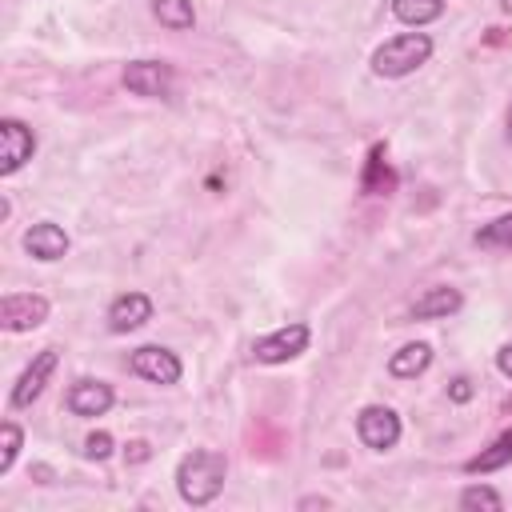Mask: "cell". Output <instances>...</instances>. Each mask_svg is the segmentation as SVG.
<instances>
[{
	"label": "cell",
	"instance_id": "6",
	"mask_svg": "<svg viewBox=\"0 0 512 512\" xmlns=\"http://www.w3.org/2000/svg\"><path fill=\"white\" fill-rule=\"evenodd\" d=\"M124 88L144 100H164L172 92V64L164 60H132L124 64Z\"/></svg>",
	"mask_w": 512,
	"mask_h": 512
},
{
	"label": "cell",
	"instance_id": "5",
	"mask_svg": "<svg viewBox=\"0 0 512 512\" xmlns=\"http://www.w3.org/2000/svg\"><path fill=\"white\" fill-rule=\"evenodd\" d=\"M128 372H136V376L148 380V384H180L184 364H180L176 352H168V348H160V344H144V348H136V352L128 356Z\"/></svg>",
	"mask_w": 512,
	"mask_h": 512
},
{
	"label": "cell",
	"instance_id": "23",
	"mask_svg": "<svg viewBox=\"0 0 512 512\" xmlns=\"http://www.w3.org/2000/svg\"><path fill=\"white\" fill-rule=\"evenodd\" d=\"M496 368H500V376L512 380V344H504V348L496 352Z\"/></svg>",
	"mask_w": 512,
	"mask_h": 512
},
{
	"label": "cell",
	"instance_id": "20",
	"mask_svg": "<svg viewBox=\"0 0 512 512\" xmlns=\"http://www.w3.org/2000/svg\"><path fill=\"white\" fill-rule=\"evenodd\" d=\"M500 504H504L500 492L488 488V484H468V488L460 492V508H488V512H496Z\"/></svg>",
	"mask_w": 512,
	"mask_h": 512
},
{
	"label": "cell",
	"instance_id": "25",
	"mask_svg": "<svg viewBox=\"0 0 512 512\" xmlns=\"http://www.w3.org/2000/svg\"><path fill=\"white\" fill-rule=\"evenodd\" d=\"M500 8H504V12H508V16H512V0H500Z\"/></svg>",
	"mask_w": 512,
	"mask_h": 512
},
{
	"label": "cell",
	"instance_id": "13",
	"mask_svg": "<svg viewBox=\"0 0 512 512\" xmlns=\"http://www.w3.org/2000/svg\"><path fill=\"white\" fill-rule=\"evenodd\" d=\"M460 308H464L460 288L440 284V288H428L424 296H416V304H412V320H444V316H456Z\"/></svg>",
	"mask_w": 512,
	"mask_h": 512
},
{
	"label": "cell",
	"instance_id": "7",
	"mask_svg": "<svg viewBox=\"0 0 512 512\" xmlns=\"http://www.w3.org/2000/svg\"><path fill=\"white\" fill-rule=\"evenodd\" d=\"M32 152H36V132L16 116L0 120V176L20 172L32 160Z\"/></svg>",
	"mask_w": 512,
	"mask_h": 512
},
{
	"label": "cell",
	"instance_id": "8",
	"mask_svg": "<svg viewBox=\"0 0 512 512\" xmlns=\"http://www.w3.org/2000/svg\"><path fill=\"white\" fill-rule=\"evenodd\" d=\"M48 320V300L36 292H8L0 300V328L4 332H32Z\"/></svg>",
	"mask_w": 512,
	"mask_h": 512
},
{
	"label": "cell",
	"instance_id": "19",
	"mask_svg": "<svg viewBox=\"0 0 512 512\" xmlns=\"http://www.w3.org/2000/svg\"><path fill=\"white\" fill-rule=\"evenodd\" d=\"M0 436H4V444H0V476H4V472L16 464V452H20V444H24V432H20L16 420H4Z\"/></svg>",
	"mask_w": 512,
	"mask_h": 512
},
{
	"label": "cell",
	"instance_id": "22",
	"mask_svg": "<svg viewBox=\"0 0 512 512\" xmlns=\"http://www.w3.org/2000/svg\"><path fill=\"white\" fill-rule=\"evenodd\" d=\"M448 400H456V404L472 400V380H468V376H456V380L448 384Z\"/></svg>",
	"mask_w": 512,
	"mask_h": 512
},
{
	"label": "cell",
	"instance_id": "18",
	"mask_svg": "<svg viewBox=\"0 0 512 512\" xmlns=\"http://www.w3.org/2000/svg\"><path fill=\"white\" fill-rule=\"evenodd\" d=\"M476 248H488V252H512V212L508 216H496L492 224L476 228Z\"/></svg>",
	"mask_w": 512,
	"mask_h": 512
},
{
	"label": "cell",
	"instance_id": "4",
	"mask_svg": "<svg viewBox=\"0 0 512 512\" xmlns=\"http://www.w3.org/2000/svg\"><path fill=\"white\" fill-rule=\"evenodd\" d=\"M400 432H404V428H400V416H396L388 404H368V408H360V416H356V436H360V444L372 448V452L396 448Z\"/></svg>",
	"mask_w": 512,
	"mask_h": 512
},
{
	"label": "cell",
	"instance_id": "15",
	"mask_svg": "<svg viewBox=\"0 0 512 512\" xmlns=\"http://www.w3.org/2000/svg\"><path fill=\"white\" fill-rule=\"evenodd\" d=\"M504 464H512V428L500 432L488 448H480V456H472V460L464 464V472L484 476V472H496V468H504Z\"/></svg>",
	"mask_w": 512,
	"mask_h": 512
},
{
	"label": "cell",
	"instance_id": "12",
	"mask_svg": "<svg viewBox=\"0 0 512 512\" xmlns=\"http://www.w3.org/2000/svg\"><path fill=\"white\" fill-rule=\"evenodd\" d=\"M24 252H28L32 260L52 264V260H60V256L68 252V232H64L60 224H52V220H40V224H32V228L24 232Z\"/></svg>",
	"mask_w": 512,
	"mask_h": 512
},
{
	"label": "cell",
	"instance_id": "24",
	"mask_svg": "<svg viewBox=\"0 0 512 512\" xmlns=\"http://www.w3.org/2000/svg\"><path fill=\"white\" fill-rule=\"evenodd\" d=\"M128 448H132V452H128V460H148V444H144V440H132Z\"/></svg>",
	"mask_w": 512,
	"mask_h": 512
},
{
	"label": "cell",
	"instance_id": "21",
	"mask_svg": "<svg viewBox=\"0 0 512 512\" xmlns=\"http://www.w3.org/2000/svg\"><path fill=\"white\" fill-rule=\"evenodd\" d=\"M84 456H88V460H108V456H112V436H108V432H92V436L84 440Z\"/></svg>",
	"mask_w": 512,
	"mask_h": 512
},
{
	"label": "cell",
	"instance_id": "17",
	"mask_svg": "<svg viewBox=\"0 0 512 512\" xmlns=\"http://www.w3.org/2000/svg\"><path fill=\"white\" fill-rule=\"evenodd\" d=\"M152 16H156L164 28H172V32H188V28L196 24L192 0H152Z\"/></svg>",
	"mask_w": 512,
	"mask_h": 512
},
{
	"label": "cell",
	"instance_id": "3",
	"mask_svg": "<svg viewBox=\"0 0 512 512\" xmlns=\"http://www.w3.org/2000/svg\"><path fill=\"white\" fill-rule=\"evenodd\" d=\"M308 340H312L308 324L292 320V324H284V328L260 336V340L252 344V356H256V364H288L292 356H300V352L308 348Z\"/></svg>",
	"mask_w": 512,
	"mask_h": 512
},
{
	"label": "cell",
	"instance_id": "26",
	"mask_svg": "<svg viewBox=\"0 0 512 512\" xmlns=\"http://www.w3.org/2000/svg\"><path fill=\"white\" fill-rule=\"evenodd\" d=\"M508 140H512V108H508Z\"/></svg>",
	"mask_w": 512,
	"mask_h": 512
},
{
	"label": "cell",
	"instance_id": "2",
	"mask_svg": "<svg viewBox=\"0 0 512 512\" xmlns=\"http://www.w3.org/2000/svg\"><path fill=\"white\" fill-rule=\"evenodd\" d=\"M432 56V36L412 28V32H396L392 40H384L376 52H372V72L384 76V80H400V76H412L420 64H428Z\"/></svg>",
	"mask_w": 512,
	"mask_h": 512
},
{
	"label": "cell",
	"instance_id": "10",
	"mask_svg": "<svg viewBox=\"0 0 512 512\" xmlns=\"http://www.w3.org/2000/svg\"><path fill=\"white\" fill-rule=\"evenodd\" d=\"M64 404H68L72 416L92 420V416H104V412L116 404V392H112V384H104V380H88V376H84V380H76V384L68 388Z\"/></svg>",
	"mask_w": 512,
	"mask_h": 512
},
{
	"label": "cell",
	"instance_id": "11",
	"mask_svg": "<svg viewBox=\"0 0 512 512\" xmlns=\"http://www.w3.org/2000/svg\"><path fill=\"white\" fill-rule=\"evenodd\" d=\"M152 320V296L148 292H120L112 304H108V332L124 336V332H136Z\"/></svg>",
	"mask_w": 512,
	"mask_h": 512
},
{
	"label": "cell",
	"instance_id": "14",
	"mask_svg": "<svg viewBox=\"0 0 512 512\" xmlns=\"http://www.w3.org/2000/svg\"><path fill=\"white\" fill-rule=\"evenodd\" d=\"M428 364H432V348H428L424 340L404 344L400 352L388 356V372H392L396 380H416L420 372H428Z\"/></svg>",
	"mask_w": 512,
	"mask_h": 512
},
{
	"label": "cell",
	"instance_id": "16",
	"mask_svg": "<svg viewBox=\"0 0 512 512\" xmlns=\"http://www.w3.org/2000/svg\"><path fill=\"white\" fill-rule=\"evenodd\" d=\"M444 4L448 0H392V16L408 28H428L432 20L444 16Z\"/></svg>",
	"mask_w": 512,
	"mask_h": 512
},
{
	"label": "cell",
	"instance_id": "1",
	"mask_svg": "<svg viewBox=\"0 0 512 512\" xmlns=\"http://www.w3.org/2000/svg\"><path fill=\"white\" fill-rule=\"evenodd\" d=\"M224 476H228V460H224V452L192 448V452L180 456V464H176V492H180L184 504L204 508V504H212V500L220 496Z\"/></svg>",
	"mask_w": 512,
	"mask_h": 512
},
{
	"label": "cell",
	"instance_id": "9",
	"mask_svg": "<svg viewBox=\"0 0 512 512\" xmlns=\"http://www.w3.org/2000/svg\"><path fill=\"white\" fill-rule=\"evenodd\" d=\"M56 364H60V352H56V348L36 352V356H32V364L20 372V380H16L12 396H8V404H12V408H28V404H32V400H36V396L48 388V380H52Z\"/></svg>",
	"mask_w": 512,
	"mask_h": 512
}]
</instances>
